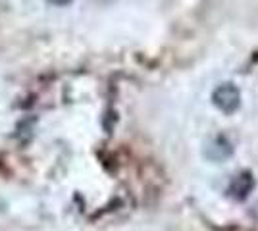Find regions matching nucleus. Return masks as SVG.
<instances>
[{
    "label": "nucleus",
    "mask_w": 258,
    "mask_h": 231,
    "mask_svg": "<svg viewBox=\"0 0 258 231\" xmlns=\"http://www.w3.org/2000/svg\"><path fill=\"white\" fill-rule=\"evenodd\" d=\"M254 185H256L254 176L245 170V172L237 174V176L231 179V183H229V187H227V195L233 198V200H245V198L252 193Z\"/></svg>",
    "instance_id": "obj_2"
},
{
    "label": "nucleus",
    "mask_w": 258,
    "mask_h": 231,
    "mask_svg": "<svg viewBox=\"0 0 258 231\" xmlns=\"http://www.w3.org/2000/svg\"><path fill=\"white\" fill-rule=\"evenodd\" d=\"M233 154V144L227 141V137L218 135L214 139H210L205 146V156L212 162H224Z\"/></svg>",
    "instance_id": "obj_3"
},
{
    "label": "nucleus",
    "mask_w": 258,
    "mask_h": 231,
    "mask_svg": "<svg viewBox=\"0 0 258 231\" xmlns=\"http://www.w3.org/2000/svg\"><path fill=\"white\" fill-rule=\"evenodd\" d=\"M48 4H52V6H68L72 0H46Z\"/></svg>",
    "instance_id": "obj_4"
},
{
    "label": "nucleus",
    "mask_w": 258,
    "mask_h": 231,
    "mask_svg": "<svg viewBox=\"0 0 258 231\" xmlns=\"http://www.w3.org/2000/svg\"><path fill=\"white\" fill-rule=\"evenodd\" d=\"M212 104H214L216 108L220 112H224L227 116H231V114H235L239 110V106H241V91L237 89V85L233 83H222V85H218L214 89V93H212Z\"/></svg>",
    "instance_id": "obj_1"
}]
</instances>
